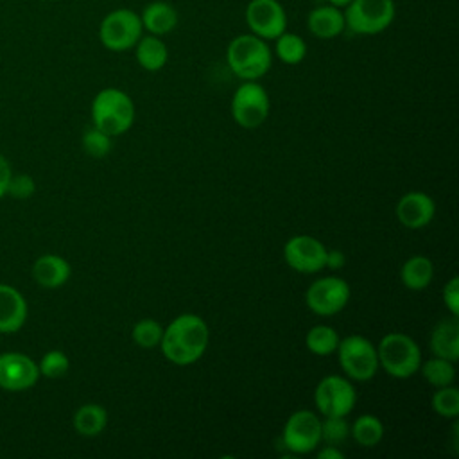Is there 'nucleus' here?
<instances>
[{
	"label": "nucleus",
	"instance_id": "obj_1",
	"mask_svg": "<svg viewBox=\"0 0 459 459\" xmlns=\"http://www.w3.org/2000/svg\"><path fill=\"white\" fill-rule=\"evenodd\" d=\"M210 342V328L206 321L192 312L176 316L167 326L160 348L163 357L176 366L195 364L206 351Z\"/></svg>",
	"mask_w": 459,
	"mask_h": 459
},
{
	"label": "nucleus",
	"instance_id": "obj_2",
	"mask_svg": "<svg viewBox=\"0 0 459 459\" xmlns=\"http://www.w3.org/2000/svg\"><path fill=\"white\" fill-rule=\"evenodd\" d=\"M226 63L240 81H258L273 65V50L265 39L251 32L238 34L228 43Z\"/></svg>",
	"mask_w": 459,
	"mask_h": 459
},
{
	"label": "nucleus",
	"instance_id": "obj_3",
	"mask_svg": "<svg viewBox=\"0 0 459 459\" xmlns=\"http://www.w3.org/2000/svg\"><path fill=\"white\" fill-rule=\"evenodd\" d=\"M134 102L120 88H102L91 100L93 126L109 136H120L127 133L134 124Z\"/></svg>",
	"mask_w": 459,
	"mask_h": 459
},
{
	"label": "nucleus",
	"instance_id": "obj_4",
	"mask_svg": "<svg viewBox=\"0 0 459 459\" xmlns=\"http://www.w3.org/2000/svg\"><path fill=\"white\" fill-rule=\"evenodd\" d=\"M377 355L378 366L398 380L414 377L423 360L418 342L402 332L385 333L377 344Z\"/></svg>",
	"mask_w": 459,
	"mask_h": 459
},
{
	"label": "nucleus",
	"instance_id": "obj_5",
	"mask_svg": "<svg viewBox=\"0 0 459 459\" xmlns=\"http://www.w3.org/2000/svg\"><path fill=\"white\" fill-rule=\"evenodd\" d=\"M335 353L344 377H348L350 380L368 382L380 369L377 344H373L364 335L351 333L344 339H339Z\"/></svg>",
	"mask_w": 459,
	"mask_h": 459
},
{
	"label": "nucleus",
	"instance_id": "obj_6",
	"mask_svg": "<svg viewBox=\"0 0 459 459\" xmlns=\"http://www.w3.org/2000/svg\"><path fill=\"white\" fill-rule=\"evenodd\" d=\"M346 29L359 36L384 32L396 16L394 0H351L344 9Z\"/></svg>",
	"mask_w": 459,
	"mask_h": 459
},
{
	"label": "nucleus",
	"instance_id": "obj_7",
	"mask_svg": "<svg viewBox=\"0 0 459 459\" xmlns=\"http://www.w3.org/2000/svg\"><path fill=\"white\" fill-rule=\"evenodd\" d=\"M143 27L140 14L127 7L109 11L99 25V39L104 48L111 52H126L136 45Z\"/></svg>",
	"mask_w": 459,
	"mask_h": 459
},
{
	"label": "nucleus",
	"instance_id": "obj_8",
	"mask_svg": "<svg viewBox=\"0 0 459 459\" xmlns=\"http://www.w3.org/2000/svg\"><path fill=\"white\" fill-rule=\"evenodd\" d=\"M231 117L244 129H256L271 111L267 90L258 81H242L231 97Z\"/></svg>",
	"mask_w": 459,
	"mask_h": 459
},
{
	"label": "nucleus",
	"instance_id": "obj_9",
	"mask_svg": "<svg viewBox=\"0 0 459 459\" xmlns=\"http://www.w3.org/2000/svg\"><path fill=\"white\" fill-rule=\"evenodd\" d=\"M351 298L350 283L335 274L321 276L312 281L305 292V303L310 312L321 317H330L344 310Z\"/></svg>",
	"mask_w": 459,
	"mask_h": 459
},
{
	"label": "nucleus",
	"instance_id": "obj_10",
	"mask_svg": "<svg viewBox=\"0 0 459 459\" xmlns=\"http://www.w3.org/2000/svg\"><path fill=\"white\" fill-rule=\"evenodd\" d=\"M314 403L321 416H348L357 403V391L344 375H326L314 389Z\"/></svg>",
	"mask_w": 459,
	"mask_h": 459
},
{
	"label": "nucleus",
	"instance_id": "obj_11",
	"mask_svg": "<svg viewBox=\"0 0 459 459\" xmlns=\"http://www.w3.org/2000/svg\"><path fill=\"white\" fill-rule=\"evenodd\" d=\"M281 443L296 455L314 452L321 445V418L310 409L294 411L283 425Z\"/></svg>",
	"mask_w": 459,
	"mask_h": 459
},
{
	"label": "nucleus",
	"instance_id": "obj_12",
	"mask_svg": "<svg viewBox=\"0 0 459 459\" xmlns=\"http://www.w3.org/2000/svg\"><path fill=\"white\" fill-rule=\"evenodd\" d=\"M249 32L271 41L287 30V13L278 0H249L244 11Z\"/></svg>",
	"mask_w": 459,
	"mask_h": 459
},
{
	"label": "nucleus",
	"instance_id": "obj_13",
	"mask_svg": "<svg viewBox=\"0 0 459 459\" xmlns=\"http://www.w3.org/2000/svg\"><path fill=\"white\" fill-rule=\"evenodd\" d=\"M326 246L312 235H294L283 244L285 264L303 274L319 273L325 269Z\"/></svg>",
	"mask_w": 459,
	"mask_h": 459
},
{
	"label": "nucleus",
	"instance_id": "obj_14",
	"mask_svg": "<svg viewBox=\"0 0 459 459\" xmlns=\"http://www.w3.org/2000/svg\"><path fill=\"white\" fill-rule=\"evenodd\" d=\"M38 364L25 353L7 351L0 355V387L11 393L30 389L39 378Z\"/></svg>",
	"mask_w": 459,
	"mask_h": 459
},
{
	"label": "nucleus",
	"instance_id": "obj_15",
	"mask_svg": "<svg viewBox=\"0 0 459 459\" xmlns=\"http://www.w3.org/2000/svg\"><path fill=\"white\" fill-rule=\"evenodd\" d=\"M394 215L403 228L421 230L432 222L436 215V203L429 194L421 190H411L398 199Z\"/></svg>",
	"mask_w": 459,
	"mask_h": 459
},
{
	"label": "nucleus",
	"instance_id": "obj_16",
	"mask_svg": "<svg viewBox=\"0 0 459 459\" xmlns=\"http://www.w3.org/2000/svg\"><path fill=\"white\" fill-rule=\"evenodd\" d=\"M29 307L23 294L13 285L0 283V333H14L27 321Z\"/></svg>",
	"mask_w": 459,
	"mask_h": 459
},
{
	"label": "nucleus",
	"instance_id": "obj_17",
	"mask_svg": "<svg viewBox=\"0 0 459 459\" xmlns=\"http://www.w3.org/2000/svg\"><path fill=\"white\" fill-rule=\"evenodd\" d=\"M307 29L312 36L319 39H333L346 29L344 13L341 7L332 4H323L314 7L307 16Z\"/></svg>",
	"mask_w": 459,
	"mask_h": 459
},
{
	"label": "nucleus",
	"instance_id": "obj_18",
	"mask_svg": "<svg viewBox=\"0 0 459 459\" xmlns=\"http://www.w3.org/2000/svg\"><path fill=\"white\" fill-rule=\"evenodd\" d=\"M72 274L70 264L54 253H47L36 258L32 264V278L43 289H59L63 287Z\"/></svg>",
	"mask_w": 459,
	"mask_h": 459
},
{
	"label": "nucleus",
	"instance_id": "obj_19",
	"mask_svg": "<svg viewBox=\"0 0 459 459\" xmlns=\"http://www.w3.org/2000/svg\"><path fill=\"white\" fill-rule=\"evenodd\" d=\"M429 346L434 357L452 362L459 359V321L455 316L441 319L430 332Z\"/></svg>",
	"mask_w": 459,
	"mask_h": 459
},
{
	"label": "nucleus",
	"instance_id": "obj_20",
	"mask_svg": "<svg viewBox=\"0 0 459 459\" xmlns=\"http://www.w3.org/2000/svg\"><path fill=\"white\" fill-rule=\"evenodd\" d=\"M178 20L179 16L176 7L165 0L149 2L140 13V22L143 30L154 36H165L172 32L178 25Z\"/></svg>",
	"mask_w": 459,
	"mask_h": 459
},
{
	"label": "nucleus",
	"instance_id": "obj_21",
	"mask_svg": "<svg viewBox=\"0 0 459 459\" xmlns=\"http://www.w3.org/2000/svg\"><path fill=\"white\" fill-rule=\"evenodd\" d=\"M133 48L136 63L147 72H158L169 61V48L161 36L142 34Z\"/></svg>",
	"mask_w": 459,
	"mask_h": 459
},
{
	"label": "nucleus",
	"instance_id": "obj_22",
	"mask_svg": "<svg viewBox=\"0 0 459 459\" xmlns=\"http://www.w3.org/2000/svg\"><path fill=\"white\" fill-rule=\"evenodd\" d=\"M400 280L409 290H423L434 280V264L425 255L409 256L400 267Z\"/></svg>",
	"mask_w": 459,
	"mask_h": 459
},
{
	"label": "nucleus",
	"instance_id": "obj_23",
	"mask_svg": "<svg viewBox=\"0 0 459 459\" xmlns=\"http://www.w3.org/2000/svg\"><path fill=\"white\" fill-rule=\"evenodd\" d=\"M72 423H74V429L79 436L95 437V436L104 432V429L108 425V412L100 403L88 402V403H82L74 412Z\"/></svg>",
	"mask_w": 459,
	"mask_h": 459
},
{
	"label": "nucleus",
	"instance_id": "obj_24",
	"mask_svg": "<svg viewBox=\"0 0 459 459\" xmlns=\"http://www.w3.org/2000/svg\"><path fill=\"white\" fill-rule=\"evenodd\" d=\"M384 423L375 414H360L350 425V436L353 441L364 448H373L384 439Z\"/></svg>",
	"mask_w": 459,
	"mask_h": 459
},
{
	"label": "nucleus",
	"instance_id": "obj_25",
	"mask_svg": "<svg viewBox=\"0 0 459 459\" xmlns=\"http://www.w3.org/2000/svg\"><path fill=\"white\" fill-rule=\"evenodd\" d=\"M339 333L330 325H316L305 335V346L312 355L326 357L335 353L339 344Z\"/></svg>",
	"mask_w": 459,
	"mask_h": 459
},
{
	"label": "nucleus",
	"instance_id": "obj_26",
	"mask_svg": "<svg viewBox=\"0 0 459 459\" xmlns=\"http://www.w3.org/2000/svg\"><path fill=\"white\" fill-rule=\"evenodd\" d=\"M418 373H421L425 382L430 384L432 387L450 385L455 380V362L441 357H432V359L421 360Z\"/></svg>",
	"mask_w": 459,
	"mask_h": 459
},
{
	"label": "nucleus",
	"instance_id": "obj_27",
	"mask_svg": "<svg viewBox=\"0 0 459 459\" xmlns=\"http://www.w3.org/2000/svg\"><path fill=\"white\" fill-rule=\"evenodd\" d=\"M273 41H274L276 57L285 65H299L307 56V43L296 32L283 30Z\"/></svg>",
	"mask_w": 459,
	"mask_h": 459
},
{
	"label": "nucleus",
	"instance_id": "obj_28",
	"mask_svg": "<svg viewBox=\"0 0 459 459\" xmlns=\"http://www.w3.org/2000/svg\"><path fill=\"white\" fill-rule=\"evenodd\" d=\"M430 405L436 414L448 420H455L459 416V389L454 384L436 387L430 398Z\"/></svg>",
	"mask_w": 459,
	"mask_h": 459
},
{
	"label": "nucleus",
	"instance_id": "obj_29",
	"mask_svg": "<svg viewBox=\"0 0 459 459\" xmlns=\"http://www.w3.org/2000/svg\"><path fill=\"white\" fill-rule=\"evenodd\" d=\"M161 335H163V326L152 317H143V319L136 321L131 330V337H133L134 344L143 350H152V348L160 346Z\"/></svg>",
	"mask_w": 459,
	"mask_h": 459
},
{
	"label": "nucleus",
	"instance_id": "obj_30",
	"mask_svg": "<svg viewBox=\"0 0 459 459\" xmlns=\"http://www.w3.org/2000/svg\"><path fill=\"white\" fill-rule=\"evenodd\" d=\"M111 138L113 136H109L108 133H104L99 127L91 126L90 129H86L82 133L81 143H82V149H84V152L88 156L100 160V158H106L111 152V147H113Z\"/></svg>",
	"mask_w": 459,
	"mask_h": 459
},
{
	"label": "nucleus",
	"instance_id": "obj_31",
	"mask_svg": "<svg viewBox=\"0 0 459 459\" xmlns=\"http://www.w3.org/2000/svg\"><path fill=\"white\" fill-rule=\"evenodd\" d=\"M350 437V423L346 416H323L321 420V443L341 445Z\"/></svg>",
	"mask_w": 459,
	"mask_h": 459
},
{
	"label": "nucleus",
	"instance_id": "obj_32",
	"mask_svg": "<svg viewBox=\"0 0 459 459\" xmlns=\"http://www.w3.org/2000/svg\"><path fill=\"white\" fill-rule=\"evenodd\" d=\"M38 369L41 377L47 378H61L68 373L70 369V359L65 351L61 350H50L47 351L39 362H38Z\"/></svg>",
	"mask_w": 459,
	"mask_h": 459
},
{
	"label": "nucleus",
	"instance_id": "obj_33",
	"mask_svg": "<svg viewBox=\"0 0 459 459\" xmlns=\"http://www.w3.org/2000/svg\"><path fill=\"white\" fill-rule=\"evenodd\" d=\"M36 192V181L29 174H13L7 185V194L14 199H29Z\"/></svg>",
	"mask_w": 459,
	"mask_h": 459
},
{
	"label": "nucleus",
	"instance_id": "obj_34",
	"mask_svg": "<svg viewBox=\"0 0 459 459\" xmlns=\"http://www.w3.org/2000/svg\"><path fill=\"white\" fill-rule=\"evenodd\" d=\"M443 303L450 316H459V278L452 276L443 287Z\"/></svg>",
	"mask_w": 459,
	"mask_h": 459
},
{
	"label": "nucleus",
	"instance_id": "obj_35",
	"mask_svg": "<svg viewBox=\"0 0 459 459\" xmlns=\"http://www.w3.org/2000/svg\"><path fill=\"white\" fill-rule=\"evenodd\" d=\"M346 264V255L341 249H326V258H325V267L332 271L342 269Z\"/></svg>",
	"mask_w": 459,
	"mask_h": 459
},
{
	"label": "nucleus",
	"instance_id": "obj_36",
	"mask_svg": "<svg viewBox=\"0 0 459 459\" xmlns=\"http://www.w3.org/2000/svg\"><path fill=\"white\" fill-rule=\"evenodd\" d=\"M11 176H13L11 163L7 161L5 156L0 154V197H4L7 194V185H9Z\"/></svg>",
	"mask_w": 459,
	"mask_h": 459
},
{
	"label": "nucleus",
	"instance_id": "obj_37",
	"mask_svg": "<svg viewBox=\"0 0 459 459\" xmlns=\"http://www.w3.org/2000/svg\"><path fill=\"white\" fill-rule=\"evenodd\" d=\"M317 459H344V452L337 445H323L317 450Z\"/></svg>",
	"mask_w": 459,
	"mask_h": 459
},
{
	"label": "nucleus",
	"instance_id": "obj_38",
	"mask_svg": "<svg viewBox=\"0 0 459 459\" xmlns=\"http://www.w3.org/2000/svg\"><path fill=\"white\" fill-rule=\"evenodd\" d=\"M350 2H351V0H326V4H332V5L341 7V9H344Z\"/></svg>",
	"mask_w": 459,
	"mask_h": 459
},
{
	"label": "nucleus",
	"instance_id": "obj_39",
	"mask_svg": "<svg viewBox=\"0 0 459 459\" xmlns=\"http://www.w3.org/2000/svg\"><path fill=\"white\" fill-rule=\"evenodd\" d=\"M41 2H52V0H41Z\"/></svg>",
	"mask_w": 459,
	"mask_h": 459
}]
</instances>
